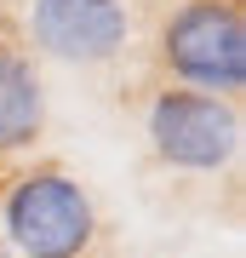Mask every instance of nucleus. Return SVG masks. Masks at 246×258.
Segmentation results:
<instances>
[{"label":"nucleus","instance_id":"nucleus-2","mask_svg":"<svg viewBox=\"0 0 246 258\" xmlns=\"http://www.w3.org/2000/svg\"><path fill=\"white\" fill-rule=\"evenodd\" d=\"M6 230L29 258H80L98 235V212L69 172H29L6 195Z\"/></svg>","mask_w":246,"mask_h":258},{"label":"nucleus","instance_id":"nucleus-3","mask_svg":"<svg viewBox=\"0 0 246 258\" xmlns=\"http://www.w3.org/2000/svg\"><path fill=\"white\" fill-rule=\"evenodd\" d=\"M149 138L155 155L183 166V172H218V166L240 149V115L235 103L212 98V92H160L149 103Z\"/></svg>","mask_w":246,"mask_h":258},{"label":"nucleus","instance_id":"nucleus-1","mask_svg":"<svg viewBox=\"0 0 246 258\" xmlns=\"http://www.w3.org/2000/svg\"><path fill=\"white\" fill-rule=\"evenodd\" d=\"M160 57L189 92H240L246 86V18L229 0H189L160 35Z\"/></svg>","mask_w":246,"mask_h":258},{"label":"nucleus","instance_id":"nucleus-5","mask_svg":"<svg viewBox=\"0 0 246 258\" xmlns=\"http://www.w3.org/2000/svg\"><path fill=\"white\" fill-rule=\"evenodd\" d=\"M40 120H46V98H40V81L29 69V57L0 46V149L35 144Z\"/></svg>","mask_w":246,"mask_h":258},{"label":"nucleus","instance_id":"nucleus-6","mask_svg":"<svg viewBox=\"0 0 246 258\" xmlns=\"http://www.w3.org/2000/svg\"><path fill=\"white\" fill-rule=\"evenodd\" d=\"M0 258H6V252H0Z\"/></svg>","mask_w":246,"mask_h":258},{"label":"nucleus","instance_id":"nucleus-4","mask_svg":"<svg viewBox=\"0 0 246 258\" xmlns=\"http://www.w3.org/2000/svg\"><path fill=\"white\" fill-rule=\"evenodd\" d=\"M29 35L46 57L63 63H103L126 40V6L120 0H35Z\"/></svg>","mask_w":246,"mask_h":258}]
</instances>
